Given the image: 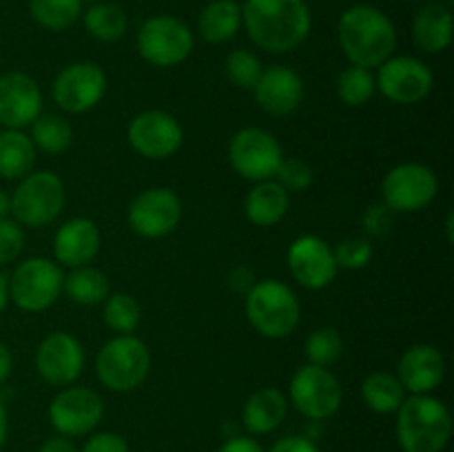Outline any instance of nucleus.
<instances>
[{"mask_svg": "<svg viewBox=\"0 0 454 452\" xmlns=\"http://www.w3.org/2000/svg\"><path fill=\"white\" fill-rule=\"evenodd\" d=\"M35 368L51 386H69L84 368V350L69 332H51L35 350Z\"/></svg>", "mask_w": 454, "mask_h": 452, "instance_id": "nucleus-18", "label": "nucleus"}, {"mask_svg": "<svg viewBox=\"0 0 454 452\" xmlns=\"http://www.w3.org/2000/svg\"><path fill=\"white\" fill-rule=\"evenodd\" d=\"M7 213H12V199H9L7 193H3V191H0V220H3V217H7Z\"/></svg>", "mask_w": 454, "mask_h": 452, "instance_id": "nucleus-48", "label": "nucleus"}, {"mask_svg": "<svg viewBox=\"0 0 454 452\" xmlns=\"http://www.w3.org/2000/svg\"><path fill=\"white\" fill-rule=\"evenodd\" d=\"M393 226V211L386 204H375L366 211L364 215V229L372 235H384L388 233Z\"/></svg>", "mask_w": 454, "mask_h": 452, "instance_id": "nucleus-40", "label": "nucleus"}, {"mask_svg": "<svg viewBox=\"0 0 454 452\" xmlns=\"http://www.w3.org/2000/svg\"><path fill=\"white\" fill-rule=\"evenodd\" d=\"M43 109L38 82L20 71L0 75V124L4 129L29 127Z\"/></svg>", "mask_w": 454, "mask_h": 452, "instance_id": "nucleus-19", "label": "nucleus"}, {"mask_svg": "<svg viewBox=\"0 0 454 452\" xmlns=\"http://www.w3.org/2000/svg\"><path fill=\"white\" fill-rule=\"evenodd\" d=\"M84 29L100 43H115L127 34V13L111 3H96L84 12Z\"/></svg>", "mask_w": 454, "mask_h": 452, "instance_id": "nucleus-30", "label": "nucleus"}, {"mask_svg": "<svg viewBox=\"0 0 454 452\" xmlns=\"http://www.w3.org/2000/svg\"><path fill=\"white\" fill-rule=\"evenodd\" d=\"M65 275L56 261L44 257H29L16 266L9 277V297L27 313H43L56 304L62 292Z\"/></svg>", "mask_w": 454, "mask_h": 452, "instance_id": "nucleus-7", "label": "nucleus"}, {"mask_svg": "<svg viewBox=\"0 0 454 452\" xmlns=\"http://www.w3.org/2000/svg\"><path fill=\"white\" fill-rule=\"evenodd\" d=\"M402 381L390 372H372L364 379L362 384V397L371 410L380 412V415H388V412H397L402 401L406 397Z\"/></svg>", "mask_w": 454, "mask_h": 452, "instance_id": "nucleus-29", "label": "nucleus"}, {"mask_svg": "<svg viewBox=\"0 0 454 452\" xmlns=\"http://www.w3.org/2000/svg\"><path fill=\"white\" fill-rule=\"evenodd\" d=\"M151 368V353L142 339L133 335H118L106 341L96 359V375L115 393L136 390L146 379Z\"/></svg>", "mask_w": 454, "mask_h": 452, "instance_id": "nucleus-5", "label": "nucleus"}, {"mask_svg": "<svg viewBox=\"0 0 454 452\" xmlns=\"http://www.w3.org/2000/svg\"><path fill=\"white\" fill-rule=\"evenodd\" d=\"M446 230H448V242H452V213H448V220H446Z\"/></svg>", "mask_w": 454, "mask_h": 452, "instance_id": "nucleus-49", "label": "nucleus"}, {"mask_svg": "<svg viewBox=\"0 0 454 452\" xmlns=\"http://www.w3.org/2000/svg\"><path fill=\"white\" fill-rule=\"evenodd\" d=\"M25 248V233L16 220H0V264L18 260V255Z\"/></svg>", "mask_w": 454, "mask_h": 452, "instance_id": "nucleus-39", "label": "nucleus"}, {"mask_svg": "<svg viewBox=\"0 0 454 452\" xmlns=\"http://www.w3.org/2000/svg\"><path fill=\"white\" fill-rule=\"evenodd\" d=\"M35 162V146L29 136L18 129H4L0 133V177L22 180L29 175Z\"/></svg>", "mask_w": 454, "mask_h": 452, "instance_id": "nucleus-27", "label": "nucleus"}, {"mask_svg": "<svg viewBox=\"0 0 454 452\" xmlns=\"http://www.w3.org/2000/svg\"><path fill=\"white\" fill-rule=\"evenodd\" d=\"M9 199H12V213L18 224L40 229V226L51 224L60 215L65 207V184L56 173H29L22 177Z\"/></svg>", "mask_w": 454, "mask_h": 452, "instance_id": "nucleus-6", "label": "nucleus"}, {"mask_svg": "<svg viewBox=\"0 0 454 452\" xmlns=\"http://www.w3.org/2000/svg\"><path fill=\"white\" fill-rule=\"evenodd\" d=\"M129 226L142 238H164L182 217V204L171 189L155 186L137 195L129 207Z\"/></svg>", "mask_w": 454, "mask_h": 452, "instance_id": "nucleus-15", "label": "nucleus"}, {"mask_svg": "<svg viewBox=\"0 0 454 452\" xmlns=\"http://www.w3.org/2000/svg\"><path fill=\"white\" fill-rule=\"evenodd\" d=\"M333 253H335L337 269L357 270V269H364V266L371 261L372 246L368 239L350 238L337 244V248H333Z\"/></svg>", "mask_w": 454, "mask_h": 452, "instance_id": "nucleus-37", "label": "nucleus"}, {"mask_svg": "<svg viewBox=\"0 0 454 452\" xmlns=\"http://www.w3.org/2000/svg\"><path fill=\"white\" fill-rule=\"evenodd\" d=\"M129 144L149 160H167L182 146V124L167 111H145L136 115L127 129Z\"/></svg>", "mask_w": 454, "mask_h": 452, "instance_id": "nucleus-13", "label": "nucleus"}, {"mask_svg": "<svg viewBox=\"0 0 454 452\" xmlns=\"http://www.w3.org/2000/svg\"><path fill=\"white\" fill-rule=\"evenodd\" d=\"M82 452H129L127 441L114 433H100L93 434L82 448Z\"/></svg>", "mask_w": 454, "mask_h": 452, "instance_id": "nucleus-41", "label": "nucleus"}, {"mask_svg": "<svg viewBox=\"0 0 454 452\" xmlns=\"http://www.w3.org/2000/svg\"><path fill=\"white\" fill-rule=\"evenodd\" d=\"M288 204V191L279 184L278 180L257 182L247 195V217L255 226H273L286 215Z\"/></svg>", "mask_w": 454, "mask_h": 452, "instance_id": "nucleus-24", "label": "nucleus"}, {"mask_svg": "<svg viewBox=\"0 0 454 452\" xmlns=\"http://www.w3.org/2000/svg\"><path fill=\"white\" fill-rule=\"evenodd\" d=\"M7 428H9L7 410H4V403L0 401V448H3L4 439H7Z\"/></svg>", "mask_w": 454, "mask_h": 452, "instance_id": "nucleus-47", "label": "nucleus"}, {"mask_svg": "<svg viewBox=\"0 0 454 452\" xmlns=\"http://www.w3.org/2000/svg\"><path fill=\"white\" fill-rule=\"evenodd\" d=\"M40 452H78V450H75V446L69 441V439L53 437V439H47V441L43 443Z\"/></svg>", "mask_w": 454, "mask_h": 452, "instance_id": "nucleus-44", "label": "nucleus"}, {"mask_svg": "<svg viewBox=\"0 0 454 452\" xmlns=\"http://www.w3.org/2000/svg\"><path fill=\"white\" fill-rule=\"evenodd\" d=\"M62 291L80 306H96L109 297V279L91 266H78L65 277Z\"/></svg>", "mask_w": 454, "mask_h": 452, "instance_id": "nucleus-28", "label": "nucleus"}, {"mask_svg": "<svg viewBox=\"0 0 454 452\" xmlns=\"http://www.w3.org/2000/svg\"><path fill=\"white\" fill-rule=\"evenodd\" d=\"M12 368H13L12 350H9L4 344H0V386L9 379V375H12Z\"/></svg>", "mask_w": 454, "mask_h": 452, "instance_id": "nucleus-45", "label": "nucleus"}, {"mask_svg": "<svg viewBox=\"0 0 454 452\" xmlns=\"http://www.w3.org/2000/svg\"><path fill=\"white\" fill-rule=\"evenodd\" d=\"M229 160L235 173L244 180L266 182L278 175L284 153L278 137H273L264 129L248 127L235 133L231 140Z\"/></svg>", "mask_w": 454, "mask_h": 452, "instance_id": "nucleus-9", "label": "nucleus"}, {"mask_svg": "<svg viewBox=\"0 0 454 452\" xmlns=\"http://www.w3.org/2000/svg\"><path fill=\"white\" fill-rule=\"evenodd\" d=\"M433 71L412 56L388 58L380 65L375 87L395 105H417L433 91Z\"/></svg>", "mask_w": 454, "mask_h": 452, "instance_id": "nucleus-12", "label": "nucleus"}, {"mask_svg": "<svg viewBox=\"0 0 454 452\" xmlns=\"http://www.w3.org/2000/svg\"><path fill=\"white\" fill-rule=\"evenodd\" d=\"M278 182L288 191V193H301L313 184V168L304 162V160H282L278 171Z\"/></svg>", "mask_w": 454, "mask_h": 452, "instance_id": "nucleus-38", "label": "nucleus"}, {"mask_svg": "<svg viewBox=\"0 0 454 452\" xmlns=\"http://www.w3.org/2000/svg\"><path fill=\"white\" fill-rule=\"evenodd\" d=\"M399 377L403 390L412 394H426L437 388L446 375V359L442 350L430 344H417L399 359Z\"/></svg>", "mask_w": 454, "mask_h": 452, "instance_id": "nucleus-21", "label": "nucleus"}, {"mask_svg": "<svg viewBox=\"0 0 454 452\" xmlns=\"http://www.w3.org/2000/svg\"><path fill=\"white\" fill-rule=\"evenodd\" d=\"M31 142L40 151L49 155H58L67 151L74 142V129L62 115L40 113L31 122Z\"/></svg>", "mask_w": 454, "mask_h": 452, "instance_id": "nucleus-31", "label": "nucleus"}, {"mask_svg": "<svg viewBox=\"0 0 454 452\" xmlns=\"http://www.w3.org/2000/svg\"><path fill=\"white\" fill-rule=\"evenodd\" d=\"M137 51L153 66H176L193 51V34L180 18L153 16L137 31Z\"/></svg>", "mask_w": 454, "mask_h": 452, "instance_id": "nucleus-8", "label": "nucleus"}, {"mask_svg": "<svg viewBox=\"0 0 454 452\" xmlns=\"http://www.w3.org/2000/svg\"><path fill=\"white\" fill-rule=\"evenodd\" d=\"M270 452H319V448L304 437H284L270 448Z\"/></svg>", "mask_w": 454, "mask_h": 452, "instance_id": "nucleus-42", "label": "nucleus"}, {"mask_svg": "<svg viewBox=\"0 0 454 452\" xmlns=\"http://www.w3.org/2000/svg\"><path fill=\"white\" fill-rule=\"evenodd\" d=\"M217 452H264V450H262L260 443L253 441V439L235 437L231 439V441H226Z\"/></svg>", "mask_w": 454, "mask_h": 452, "instance_id": "nucleus-43", "label": "nucleus"}, {"mask_svg": "<svg viewBox=\"0 0 454 452\" xmlns=\"http://www.w3.org/2000/svg\"><path fill=\"white\" fill-rule=\"evenodd\" d=\"M412 40L426 53H442L452 43V13L443 3H428L415 13Z\"/></svg>", "mask_w": 454, "mask_h": 452, "instance_id": "nucleus-23", "label": "nucleus"}, {"mask_svg": "<svg viewBox=\"0 0 454 452\" xmlns=\"http://www.w3.org/2000/svg\"><path fill=\"white\" fill-rule=\"evenodd\" d=\"M29 13L49 31H65L82 16V0H29Z\"/></svg>", "mask_w": 454, "mask_h": 452, "instance_id": "nucleus-32", "label": "nucleus"}, {"mask_svg": "<svg viewBox=\"0 0 454 452\" xmlns=\"http://www.w3.org/2000/svg\"><path fill=\"white\" fill-rule=\"evenodd\" d=\"M291 401L309 419H328L341 406V386L331 370L306 363L291 379Z\"/></svg>", "mask_w": 454, "mask_h": 452, "instance_id": "nucleus-11", "label": "nucleus"}, {"mask_svg": "<svg viewBox=\"0 0 454 452\" xmlns=\"http://www.w3.org/2000/svg\"><path fill=\"white\" fill-rule=\"evenodd\" d=\"M262 62L248 49H235L226 58V75H229L231 82L239 89H248L253 91L262 75Z\"/></svg>", "mask_w": 454, "mask_h": 452, "instance_id": "nucleus-36", "label": "nucleus"}, {"mask_svg": "<svg viewBox=\"0 0 454 452\" xmlns=\"http://www.w3.org/2000/svg\"><path fill=\"white\" fill-rule=\"evenodd\" d=\"M439 182L433 168L419 162L397 164L390 168L381 184L384 204L390 211L415 213L428 207L437 198Z\"/></svg>", "mask_w": 454, "mask_h": 452, "instance_id": "nucleus-10", "label": "nucleus"}, {"mask_svg": "<svg viewBox=\"0 0 454 452\" xmlns=\"http://www.w3.org/2000/svg\"><path fill=\"white\" fill-rule=\"evenodd\" d=\"M375 93V78H372L371 69H364V66H348L340 74L337 78V96L344 105L348 106H362Z\"/></svg>", "mask_w": 454, "mask_h": 452, "instance_id": "nucleus-33", "label": "nucleus"}, {"mask_svg": "<svg viewBox=\"0 0 454 452\" xmlns=\"http://www.w3.org/2000/svg\"><path fill=\"white\" fill-rule=\"evenodd\" d=\"M242 25L260 49L288 53L310 34V9L306 0H247Z\"/></svg>", "mask_w": 454, "mask_h": 452, "instance_id": "nucleus-1", "label": "nucleus"}, {"mask_svg": "<svg viewBox=\"0 0 454 452\" xmlns=\"http://www.w3.org/2000/svg\"><path fill=\"white\" fill-rule=\"evenodd\" d=\"M337 35L344 56L364 69L384 65L397 47V29L393 20L372 4H355L346 9L337 25Z\"/></svg>", "mask_w": 454, "mask_h": 452, "instance_id": "nucleus-2", "label": "nucleus"}, {"mask_svg": "<svg viewBox=\"0 0 454 452\" xmlns=\"http://www.w3.org/2000/svg\"><path fill=\"white\" fill-rule=\"evenodd\" d=\"M288 269L297 284L310 291L326 288L337 275L335 253L317 235H301L288 248Z\"/></svg>", "mask_w": 454, "mask_h": 452, "instance_id": "nucleus-17", "label": "nucleus"}, {"mask_svg": "<svg viewBox=\"0 0 454 452\" xmlns=\"http://www.w3.org/2000/svg\"><path fill=\"white\" fill-rule=\"evenodd\" d=\"M106 75L96 62L65 66L53 80V100L67 113H84L102 100Z\"/></svg>", "mask_w": 454, "mask_h": 452, "instance_id": "nucleus-14", "label": "nucleus"}, {"mask_svg": "<svg viewBox=\"0 0 454 452\" xmlns=\"http://www.w3.org/2000/svg\"><path fill=\"white\" fill-rule=\"evenodd\" d=\"M242 27V4L238 0H213L202 9L198 20L200 35L211 44L229 43Z\"/></svg>", "mask_w": 454, "mask_h": 452, "instance_id": "nucleus-26", "label": "nucleus"}, {"mask_svg": "<svg viewBox=\"0 0 454 452\" xmlns=\"http://www.w3.org/2000/svg\"><path fill=\"white\" fill-rule=\"evenodd\" d=\"M450 433V412L439 399L412 394L397 408V439L406 452H442Z\"/></svg>", "mask_w": 454, "mask_h": 452, "instance_id": "nucleus-3", "label": "nucleus"}, {"mask_svg": "<svg viewBox=\"0 0 454 452\" xmlns=\"http://www.w3.org/2000/svg\"><path fill=\"white\" fill-rule=\"evenodd\" d=\"M286 397L278 388H260L248 397L244 406V425L253 434H269L286 417Z\"/></svg>", "mask_w": 454, "mask_h": 452, "instance_id": "nucleus-25", "label": "nucleus"}, {"mask_svg": "<svg viewBox=\"0 0 454 452\" xmlns=\"http://www.w3.org/2000/svg\"><path fill=\"white\" fill-rule=\"evenodd\" d=\"M253 93H255L257 105L266 113L282 118V115H291L300 106L301 97H304V82L297 71L275 65L262 71Z\"/></svg>", "mask_w": 454, "mask_h": 452, "instance_id": "nucleus-20", "label": "nucleus"}, {"mask_svg": "<svg viewBox=\"0 0 454 452\" xmlns=\"http://www.w3.org/2000/svg\"><path fill=\"white\" fill-rule=\"evenodd\" d=\"M247 315L260 335L269 339H284L300 323V301L286 284L264 279L253 284L248 291Z\"/></svg>", "mask_w": 454, "mask_h": 452, "instance_id": "nucleus-4", "label": "nucleus"}, {"mask_svg": "<svg viewBox=\"0 0 454 452\" xmlns=\"http://www.w3.org/2000/svg\"><path fill=\"white\" fill-rule=\"evenodd\" d=\"M105 322L120 335H131L140 323V304L127 292H115L105 300Z\"/></svg>", "mask_w": 454, "mask_h": 452, "instance_id": "nucleus-34", "label": "nucleus"}, {"mask_svg": "<svg viewBox=\"0 0 454 452\" xmlns=\"http://www.w3.org/2000/svg\"><path fill=\"white\" fill-rule=\"evenodd\" d=\"M105 403L91 388H65L53 397L49 419L65 437H82L100 424Z\"/></svg>", "mask_w": 454, "mask_h": 452, "instance_id": "nucleus-16", "label": "nucleus"}, {"mask_svg": "<svg viewBox=\"0 0 454 452\" xmlns=\"http://www.w3.org/2000/svg\"><path fill=\"white\" fill-rule=\"evenodd\" d=\"M100 251V230L87 217H74L58 229L53 238V253L62 266H87Z\"/></svg>", "mask_w": 454, "mask_h": 452, "instance_id": "nucleus-22", "label": "nucleus"}, {"mask_svg": "<svg viewBox=\"0 0 454 452\" xmlns=\"http://www.w3.org/2000/svg\"><path fill=\"white\" fill-rule=\"evenodd\" d=\"M7 301H9V277L0 270V313L4 310Z\"/></svg>", "mask_w": 454, "mask_h": 452, "instance_id": "nucleus-46", "label": "nucleus"}, {"mask_svg": "<svg viewBox=\"0 0 454 452\" xmlns=\"http://www.w3.org/2000/svg\"><path fill=\"white\" fill-rule=\"evenodd\" d=\"M341 350H344V341H341L340 332L331 326L317 328L315 332H310L304 344V355L309 357V362L324 368L328 363H335L340 359Z\"/></svg>", "mask_w": 454, "mask_h": 452, "instance_id": "nucleus-35", "label": "nucleus"}]
</instances>
